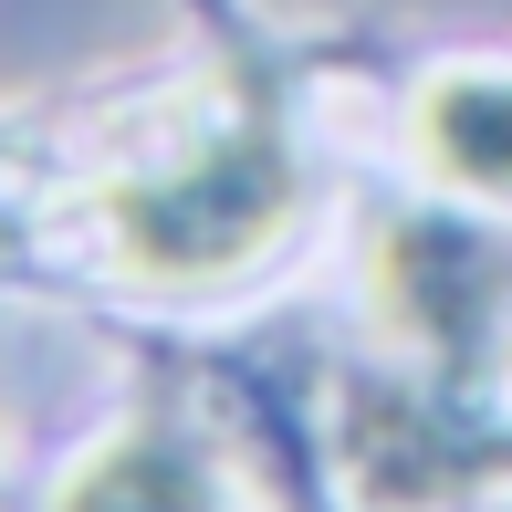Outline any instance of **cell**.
Returning <instances> with one entry per match:
<instances>
[{
  "label": "cell",
  "mask_w": 512,
  "mask_h": 512,
  "mask_svg": "<svg viewBox=\"0 0 512 512\" xmlns=\"http://www.w3.org/2000/svg\"><path fill=\"white\" fill-rule=\"evenodd\" d=\"M366 304L429 377L492 387L512 356V241L471 209H398L366 241Z\"/></svg>",
  "instance_id": "3957f363"
},
{
  "label": "cell",
  "mask_w": 512,
  "mask_h": 512,
  "mask_svg": "<svg viewBox=\"0 0 512 512\" xmlns=\"http://www.w3.org/2000/svg\"><path fill=\"white\" fill-rule=\"evenodd\" d=\"M408 157L460 209H512V63H439V74H418Z\"/></svg>",
  "instance_id": "277c9868"
},
{
  "label": "cell",
  "mask_w": 512,
  "mask_h": 512,
  "mask_svg": "<svg viewBox=\"0 0 512 512\" xmlns=\"http://www.w3.org/2000/svg\"><path fill=\"white\" fill-rule=\"evenodd\" d=\"M53 512H230V502L178 418H126L53 481Z\"/></svg>",
  "instance_id": "5b68a950"
},
{
  "label": "cell",
  "mask_w": 512,
  "mask_h": 512,
  "mask_svg": "<svg viewBox=\"0 0 512 512\" xmlns=\"http://www.w3.org/2000/svg\"><path fill=\"white\" fill-rule=\"evenodd\" d=\"M335 471L366 512H460L512 492V408L460 377H345L335 387Z\"/></svg>",
  "instance_id": "7a4b0ae2"
},
{
  "label": "cell",
  "mask_w": 512,
  "mask_h": 512,
  "mask_svg": "<svg viewBox=\"0 0 512 512\" xmlns=\"http://www.w3.org/2000/svg\"><path fill=\"white\" fill-rule=\"evenodd\" d=\"M304 209L314 178L283 105L241 84L230 105H209L157 157H136L95 189V251L136 293H230L304 230Z\"/></svg>",
  "instance_id": "6da1fadb"
}]
</instances>
